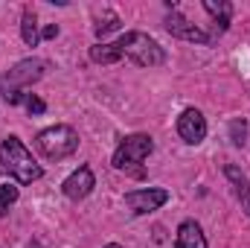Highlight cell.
Returning <instances> with one entry per match:
<instances>
[{
	"label": "cell",
	"mask_w": 250,
	"mask_h": 248,
	"mask_svg": "<svg viewBox=\"0 0 250 248\" xmlns=\"http://www.w3.org/2000/svg\"><path fill=\"white\" fill-rule=\"evenodd\" d=\"M204 12L212 15V21H215V35H221V32L230 26L233 6H230L227 0H204Z\"/></svg>",
	"instance_id": "cell-10"
},
{
	"label": "cell",
	"mask_w": 250,
	"mask_h": 248,
	"mask_svg": "<svg viewBox=\"0 0 250 248\" xmlns=\"http://www.w3.org/2000/svg\"><path fill=\"white\" fill-rule=\"evenodd\" d=\"M245 131H248L245 120H233V123H230V134H233V143H236V146L245 143Z\"/></svg>",
	"instance_id": "cell-18"
},
{
	"label": "cell",
	"mask_w": 250,
	"mask_h": 248,
	"mask_svg": "<svg viewBox=\"0 0 250 248\" xmlns=\"http://www.w3.org/2000/svg\"><path fill=\"white\" fill-rule=\"evenodd\" d=\"M56 35H59V26H56V24L44 26V38H56Z\"/></svg>",
	"instance_id": "cell-19"
},
{
	"label": "cell",
	"mask_w": 250,
	"mask_h": 248,
	"mask_svg": "<svg viewBox=\"0 0 250 248\" xmlns=\"http://www.w3.org/2000/svg\"><path fill=\"white\" fill-rule=\"evenodd\" d=\"M96 35L102 38V35H108V32H114V29H120V15L117 12H111V9H102V15L96 18Z\"/></svg>",
	"instance_id": "cell-14"
},
{
	"label": "cell",
	"mask_w": 250,
	"mask_h": 248,
	"mask_svg": "<svg viewBox=\"0 0 250 248\" xmlns=\"http://www.w3.org/2000/svg\"><path fill=\"white\" fill-rule=\"evenodd\" d=\"M166 201H169V190H163V187H148V190H131V193H125V204L137 216L151 213V210L163 207Z\"/></svg>",
	"instance_id": "cell-7"
},
{
	"label": "cell",
	"mask_w": 250,
	"mask_h": 248,
	"mask_svg": "<svg viewBox=\"0 0 250 248\" xmlns=\"http://www.w3.org/2000/svg\"><path fill=\"white\" fill-rule=\"evenodd\" d=\"M90 59L96 64H114L123 59V53L117 50V44H96V47H90Z\"/></svg>",
	"instance_id": "cell-13"
},
{
	"label": "cell",
	"mask_w": 250,
	"mask_h": 248,
	"mask_svg": "<svg viewBox=\"0 0 250 248\" xmlns=\"http://www.w3.org/2000/svg\"><path fill=\"white\" fill-rule=\"evenodd\" d=\"M21 35H23L26 47H35V44H38V26H35V12H32V9H23V24H21Z\"/></svg>",
	"instance_id": "cell-15"
},
{
	"label": "cell",
	"mask_w": 250,
	"mask_h": 248,
	"mask_svg": "<svg viewBox=\"0 0 250 248\" xmlns=\"http://www.w3.org/2000/svg\"><path fill=\"white\" fill-rule=\"evenodd\" d=\"M178 134L192 143V146H198L204 137H207V120H204V114L198 111V108H187L181 117H178Z\"/></svg>",
	"instance_id": "cell-8"
},
{
	"label": "cell",
	"mask_w": 250,
	"mask_h": 248,
	"mask_svg": "<svg viewBox=\"0 0 250 248\" xmlns=\"http://www.w3.org/2000/svg\"><path fill=\"white\" fill-rule=\"evenodd\" d=\"M178 248H207V237L198 222H184L178 228Z\"/></svg>",
	"instance_id": "cell-11"
},
{
	"label": "cell",
	"mask_w": 250,
	"mask_h": 248,
	"mask_svg": "<svg viewBox=\"0 0 250 248\" xmlns=\"http://www.w3.org/2000/svg\"><path fill=\"white\" fill-rule=\"evenodd\" d=\"M154 152V140L148 134H131L114 152V167L117 170H134V175H143L140 164Z\"/></svg>",
	"instance_id": "cell-5"
},
{
	"label": "cell",
	"mask_w": 250,
	"mask_h": 248,
	"mask_svg": "<svg viewBox=\"0 0 250 248\" xmlns=\"http://www.w3.org/2000/svg\"><path fill=\"white\" fill-rule=\"evenodd\" d=\"M18 196H21V193H18V187L12 184V181L0 187V216H6V213H9V207L18 201Z\"/></svg>",
	"instance_id": "cell-16"
},
{
	"label": "cell",
	"mask_w": 250,
	"mask_h": 248,
	"mask_svg": "<svg viewBox=\"0 0 250 248\" xmlns=\"http://www.w3.org/2000/svg\"><path fill=\"white\" fill-rule=\"evenodd\" d=\"M0 175L15 178L18 184H32V181H38L44 173H41V167L32 161L29 149L21 143V137L9 134V137H3V143H0Z\"/></svg>",
	"instance_id": "cell-1"
},
{
	"label": "cell",
	"mask_w": 250,
	"mask_h": 248,
	"mask_svg": "<svg viewBox=\"0 0 250 248\" xmlns=\"http://www.w3.org/2000/svg\"><path fill=\"white\" fill-rule=\"evenodd\" d=\"M44 67H47V62H41V59H26V62L15 64L9 73H3L0 76V102H9V105L23 102L26 99L23 88L38 82L44 76Z\"/></svg>",
	"instance_id": "cell-2"
},
{
	"label": "cell",
	"mask_w": 250,
	"mask_h": 248,
	"mask_svg": "<svg viewBox=\"0 0 250 248\" xmlns=\"http://www.w3.org/2000/svg\"><path fill=\"white\" fill-rule=\"evenodd\" d=\"M117 50L123 53L125 59L140 64V67H160L166 62L163 47L151 35H146V32H125L123 38L117 41Z\"/></svg>",
	"instance_id": "cell-3"
},
{
	"label": "cell",
	"mask_w": 250,
	"mask_h": 248,
	"mask_svg": "<svg viewBox=\"0 0 250 248\" xmlns=\"http://www.w3.org/2000/svg\"><path fill=\"white\" fill-rule=\"evenodd\" d=\"M166 32H172L175 38L192 41V44H212V41H215V35H212V32H207V29H201L198 24L187 21V18L178 12V6H175V9H172V15L166 18Z\"/></svg>",
	"instance_id": "cell-6"
},
{
	"label": "cell",
	"mask_w": 250,
	"mask_h": 248,
	"mask_svg": "<svg viewBox=\"0 0 250 248\" xmlns=\"http://www.w3.org/2000/svg\"><path fill=\"white\" fill-rule=\"evenodd\" d=\"M224 175L233 181V187H236V196H239V201H242V207L250 213V181L245 178V173H242L239 167L227 164V167H224Z\"/></svg>",
	"instance_id": "cell-12"
},
{
	"label": "cell",
	"mask_w": 250,
	"mask_h": 248,
	"mask_svg": "<svg viewBox=\"0 0 250 248\" xmlns=\"http://www.w3.org/2000/svg\"><path fill=\"white\" fill-rule=\"evenodd\" d=\"M105 248H123V246L120 243H111V246H105Z\"/></svg>",
	"instance_id": "cell-20"
},
{
	"label": "cell",
	"mask_w": 250,
	"mask_h": 248,
	"mask_svg": "<svg viewBox=\"0 0 250 248\" xmlns=\"http://www.w3.org/2000/svg\"><path fill=\"white\" fill-rule=\"evenodd\" d=\"M35 146H38V152L47 158V161H64V158H70L76 149H79V134H76V128L73 125H50V128H44L38 137H35Z\"/></svg>",
	"instance_id": "cell-4"
},
{
	"label": "cell",
	"mask_w": 250,
	"mask_h": 248,
	"mask_svg": "<svg viewBox=\"0 0 250 248\" xmlns=\"http://www.w3.org/2000/svg\"><path fill=\"white\" fill-rule=\"evenodd\" d=\"M96 187V178H93V170L90 167H79L73 175H67L64 178V196L67 198H73V201H79V198H87L90 196V190Z\"/></svg>",
	"instance_id": "cell-9"
},
{
	"label": "cell",
	"mask_w": 250,
	"mask_h": 248,
	"mask_svg": "<svg viewBox=\"0 0 250 248\" xmlns=\"http://www.w3.org/2000/svg\"><path fill=\"white\" fill-rule=\"evenodd\" d=\"M23 102H26V111H29V114H44V111H47V102H44L41 97H35V94H26Z\"/></svg>",
	"instance_id": "cell-17"
}]
</instances>
